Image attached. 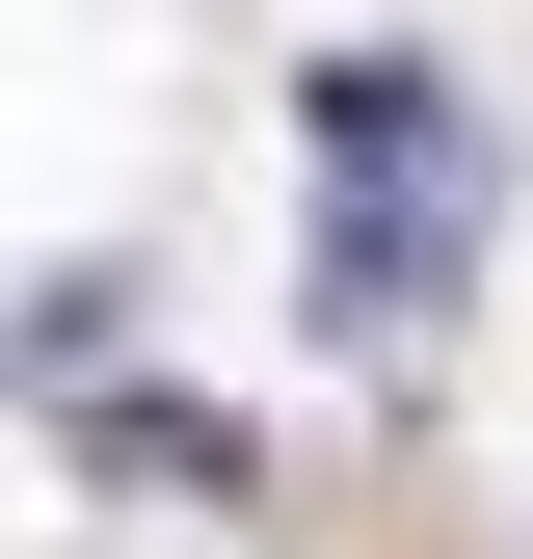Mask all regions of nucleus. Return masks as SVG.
<instances>
[{
    "instance_id": "2",
    "label": "nucleus",
    "mask_w": 533,
    "mask_h": 559,
    "mask_svg": "<svg viewBox=\"0 0 533 559\" xmlns=\"http://www.w3.org/2000/svg\"><path fill=\"white\" fill-rule=\"evenodd\" d=\"M320 160H481L427 53H320Z\"/></svg>"
},
{
    "instance_id": "1",
    "label": "nucleus",
    "mask_w": 533,
    "mask_h": 559,
    "mask_svg": "<svg viewBox=\"0 0 533 559\" xmlns=\"http://www.w3.org/2000/svg\"><path fill=\"white\" fill-rule=\"evenodd\" d=\"M481 266V160H320V346H427Z\"/></svg>"
}]
</instances>
